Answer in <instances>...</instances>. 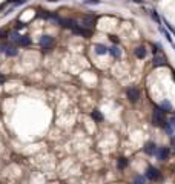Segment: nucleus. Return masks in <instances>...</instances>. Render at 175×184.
<instances>
[{"mask_svg": "<svg viewBox=\"0 0 175 184\" xmlns=\"http://www.w3.org/2000/svg\"><path fill=\"white\" fill-rule=\"evenodd\" d=\"M3 80H5V78H3V77H2V75H0V85H2V83H3Z\"/></svg>", "mask_w": 175, "mask_h": 184, "instance_id": "obj_28", "label": "nucleus"}, {"mask_svg": "<svg viewBox=\"0 0 175 184\" xmlns=\"http://www.w3.org/2000/svg\"><path fill=\"white\" fill-rule=\"evenodd\" d=\"M109 52H111V55H112V57H115V58H118V57L122 55V51H120L117 46H112V48H109Z\"/></svg>", "mask_w": 175, "mask_h": 184, "instance_id": "obj_17", "label": "nucleus"}, {"mask_svg": "<svg viewBox=\"0 0 175 184\" xmlns=\"http://www.w3.org/2000/svg\"><path fill=\"white\" fill-rule=\"evenodd\" d=\"M58 23H60L62 26H65V28H71V29H74L75 26H78L77 22H74L72 18H60Z\"/></svg>", "mask_w": 175, "mask_h": 184, "instance_id": "obj_9", "label": "nucleus"}, {"mask_svg": "<svg viewBox=\"0 0 175 184\" xmlns=\"http://www.w3.org/2000/svg\"><path fill=\"white\" fill-rule=\"evenodd\" d=\"M169 124H171V128L175 130V115H174V117H171V120H169Z\"/></svg>", "mask_w": 175, "mask_h": 184, "instance_id": "obj_24", "label": "nucleus"}, {"mask_svg": "<svg viewBox=\"0 0 175 184\" xmlns=\"http://www.w3.org/2000/svg\"><path fill=\"white\" fill-rule=\"evenodd\" d=\"M94 23H95V17L94 16H85V17L82 18V26H89V28H92L94 26Z\"/></svg>", "mask_w": 175, "mask_h": 184, "instance_id": "obj_11", "label": "nucleus"}, {"mask_svg": "<svg viewBox=\"0 0 175 184\" xmlns=\"http://www.w3.org/2000/svg\"><path fill=\"white\" fill-rule=\"evenodd\" d=\"M172 77H174V80H175V71H172Z\"/></svg>", "mask_w": 175, "mask_h": 184, "instance_id": "obj_30", "label": "nucleus"}, {"mask_svg": "<svg viewBox=\"0 0 175 184\" xmlns=\"http://www.w3.org/2000/svg\"><path fill=\"white\" fill-rule=\"evenodd\" d=\"M9 37H11V40H12V41H16V43H17L18 38H20V34H17V32H12Z\"/></svg>", "mask_w": 175, "mask_h": 184, "instance_id": "obj_20", "label": "nucleus"}, {"mask_svg": "<svg viewBox=\"0 0 175 184\" xmlns=\"http://www.w3.org/2000/svg\"><path fill=\"white\" fill-rule=\"evenodd\" d=\"M151 14H152V17H154V20H155V22H158V23H161V18L158 17L157 11H151Z\"/></svg>", "mask_w": 175, "mask_h": 184, "instance_id": "obj_21", "label": "nucleus"}, {"mask_svg": "<svg viewBox=\"0 0 175 184\" xmlns=\"http://www.w3.org/2000/svg\"><path fill=\"white\" fill-rule=\"evenodd\" d=\"M86 5H98L100 3V0H83Z\"/></svg>", "mask_w": 175, "mask_h": 184, "instance_id": "obj_22", "label": "nucleus"}, {"mask_svg": "<svg viewBox=\"0 0 175 184\" xmlns=\"http://www.w3.org/2000/svg\"><path fill=\"white\" fill-rule=\"evenodd\" d=\"M72 32H74V34H80V36H83V37H89L92 34V31L88 29L86 26H85V28H83V26H75V28L72 29Z\"/></svg>", "mask_w": 175, "mask_h": 184, "instance_id": "obj_8", "label": "nucleus"}, {"mask_svg": "<svg viewBox=\"0 0 175 184\" xmlns=\"http://www.w3.org/2000/svg\"><path fill=\"white\" fill-rule=\"evenodd\" d=\"M126 166H128V160H126L124 157H120V158L117 160V169H118V170H123Z\"/></svg>", "mask_w": 175, "mask_h": 184, "instance_id": "obj_13", "label": "nucleus"}, {"mask_svg": "<svg viewBox=\"0 0 175 184\" xmlns=\"http://www.w3.org/2000/svg\"><path fill=\"white\" fill-rule=\"evenodd\" d=\"M146 178H148L149 181H157V180H160V172H158L157 167L149 166V167L146 169Z\"/></svg>", "mask_w": 175, "mask_h": 184, "instance_id": "obj_4", "label": "nucleus"}, {"mask_svg": "<svg viewBox=\"0 0 175 184\" xmlns=\"http://www.w3.org/2000/svg\"><path fill=\"white\" fill-rule=\"evenodd\" d=\"M54 43V38L51 36H43L40 38V41H38V45L45 49V51H48V49H51V46H52Z\"/></svg>", "mask_w": 175, "mask_h": 184, "instance_id": "obj_5", "label": "nucleus"}, {"mask_svg": "<svg viewBox=\"0 0 175 184\" xmlns=\"http://www.w3.org/2000/svg\"><path fill=\"white\" fill-rule=\"evenodd\" d=\"M135 55H137L138 58H144V57H146V49H144L143 46H137V48H135Z\"/></svg>", "mask_w": 175, "mask_h": 184, "instance_id": "obj_15", "label": "nucleus"}, {"mask_svg": "<svg viewBox=\"0 0 175 184\" xmlns=\"http://www.w3.org/2000/svg\"><path fill=\"white\" fill-rule=\"evenodd\" d=\"M166 65H168V63H166V57L163 54L155 52L154 60H152V66H154V68H158V66H166Z\"/></svg>", "mask_w": 175, "mask_h": 184, "instance_id": "obj_6", "label": "nucleus"}, {"mask_svg": "<svg viewBox=\"0 0 175 184\" xmlns=\"http://www.w3.org/2000/svg\"><path fill=\"white\" fill-rule=\"evenodd\" d=\"M157 155H158V160L160 161H166L169 158V155H171V149L169 147H161L157 152Z\"/></svg>", "mask_w": 175, "mask_h": 184, "instance_id": "obj_7", "label": "nucleus"}, {"mask_svg": "<svg viewBox=\"0 0 175 184\" xmlns=\"http://www.w3.org/2000/svg\"><path fill=\"white\" fill-rule=\"evenodd\" d=\"M164 25L168 26V29H169V31H171V32H172V34L175 36V28H174V26H172V25H169V23H168L166 20H164Z\"/></svg>", "mask_w": 175, "mask_h": 184, "instance_id": "obj_23", "label": "nucleus"}, {"mask_svg": "<svg viewBox=\"0 0 175 184\" xmlns=\"http://www.w3.org/2000/svg\"><path fill=\"white\" fill-rule=\"evenodd\" d=\"M172 46H174V49H175V45H174V43H172Z\"/></svg>", "mask_w": 175, "mask_h": 184, "instance_id": "obj_31", "label": "nucleus"}, {"mask_svg": "<svg viewBox=\"0 0 175 184\" xmlns=\"http://www.w3.org/2000/svg\"><path fill=\"white\" fill-rule=\"evenodd\" d=\"M143 150H144V153H148V155H154V153H157V146H155V143L149 141V143L144 144Z\"/></svg>", "mask_w": 175, "mask_h": 184, "instance_id": "obj_10", "label": "nucleus"}, {"mask_svg": "<svg viewBox=\"0 0 175 184\" xmlns=\"http://www.w3.org/2000/svg\"><path fill=\"white\" fill-rule=\"evenodd\" d=\"M0 52H5L8 57H16L18 54V49L16 45H8V43H2L0 45Z\"/></svg>", "mask_w": 175, "mask_h": 184, "instance_id": "obj_2", "label": "nucleus"}, {"mask_svg": "<svg viewBox=\"0 0 175 184\" xmlns=\"http://www.w3.org/2000/svg\"><path fill=\"white\" fill-rule=\"evenodd\" d=\"M95 52L98 55H105L108 52V48H106L105 45H95Z\"/></svg>", "mask_w": 175, "mask_h": 184, "instance_id": "obj_14", "label": "nucleus"}, {"mask_svg": "<svg viewBox=\"0 0 175 184\" xmlns=\"http://www.w3.org/2000/svg\"><path fill=\"white\" fill-rule=\"evenodd\" d=\"M109 38H111V40L114 41V43H118V38H117V37H115V36H111V37H109Z\"/></svg>", "mask_w": 175, "mask_h": 184, "instance_id": "obj_26", "label": "nucleus"}, {"mask_svg": "<svg viewBox=\"0 0 175 184\" xmlns=\"http://www.w3.org/2000/svg\"><path fill=\"white\" fill-rule=\"evenodd\" d=\"M160 31H161V32H163V34L166 36V38H168V41H169V43H174V40H172V37H171V34H169V32H168L166 29H163V28L160 26Z\"/></svg>", "mask_w": 175, "mask_h": 184, "instance_id": "obj_19", "label": "nucleus"}, {"mask_svg": "<svg viewBox=\"0 0 175 184\" xmlns=\"http://www.w3.org/2000/svg\"><path fill=\"white\" fill-rule=\"evenodd\" d=\"M126 95H128V98H129L131 103H137L138 98H140V91H138L135 86H129V88L126 89Z\"/></svg>", "mask_w": 175, "mask_h": 184, "instance_id": "obj_3", "label": "nucleus"}, {"mask_svg": "<svg viewBox=\"0 0 175 184\" xmlns=\"http://www.w3.org/2000/svg\"><path fill=\"white\" fill-rule=\"evenodd\" d=\"M91 115H92V118H94V120H95V121H102V120H103V114H102V112H100V110H92V114H91Z\"/></svg>", "mask_w": 175, "mask_h": 184, "instance_id": "obj_16", "label": "nucleus"}, {"mask_svg": "<svg viewBox=\"0 0 175 184\" xmlns=\"http://www.w3.org/2000/svg\"><path fill=\"white\" fill-rule=\"evenodd\" d=\"M132 2H138V3H143V0H132Z\"/></svg>", "mask_w": 175, "mask_h": 184, "instance_id": "obj_29", "label": "nucleus"}, {"mask_svg": "<svg viewBox=\"0 0 175 184\" xmlns=\"http://www.w3.org/2000/svg\"><path fill=\"white\" fill-rule=\"evenodd\" d=\"M17 45H20V46H29L31 45V37L28 36H20V38H18Z\"/></svg>", "mask_w": 175, "mask_h": 184, "instance_id": "obj_12", "label": "nucleus"}, {"mask_svg": "<svg viewBox=\"0 0 175 184\" xmlns=\"http://www.w3.org/2000/svg\"><path fill=\"white\" fill-rule=\"evenodd\" d=\"M163 110H166V112H171L172 110V104L168 101V100H164V101H161V106H160Z\"/></svg>", "mask_w": 175, "mask_h": 184, "instance_id": "obj_18", "label": "nucleus"}, {"mask_svg": "<svg viewBox=\"0 0 175 184\" xmlns=\"http://www.w3.org/2000/svg\"><path fill=\"white\" fill-rule=\"evenodd\" d=\"M152 123L154 126L157 128H166L168 126V120H166V110H163L160 106H157L154 109V114H152Z\"/></svg>", "mask_w": 175, "mask_h": 184, "instance_id": "obj_1", "label": "nucleus"}, {"mask_svg": "<svg viewBox=\"0 0 175 184\" xmlns=\"http://www.w3.org/2000/svg\"><path fill=\"white\" fill-rule=\"evenodd\" d=\"M135 181H138V183H143V181H144V178H141V177H138V178H135Z\"/></svg>", "mask_w": 175, "mask_h": 184, "instance_id": "obj_27", "label": "nucleus"}, {"mask_svg": "<svg viewBox=\"0 0 175 184\" xmlns=\"http://www.w3.org/2000/svg\"><path fill=\"white\" fill-rule=\"evenodd\" d=\"M23 28H25V23H22V22L16 23V29H23Z\"/></svg>", "mask_w": 175, "mask_h": 184, "instance_id": "obj_25", "label": "nucleus"}]
</instances>
